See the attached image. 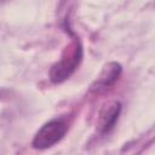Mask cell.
Masks as SVG:
<instances>
[{"label":"cell","instance_id":"cell-3","mask_svg":"<svg viewBox=\"0 0 155 155\" xmlns=\"http://www.w3.org/2000/svg\"><path fill=\"white\" fill-rule=\"evenodd\" d=\"M121 74V65L119 63H115V62H111V63H108L102 73L99 74L98 79L96 80L94 85L92 86V90H104L109 86H111L120 76Z\"/></svg>","mask_w":155,"mask_h":155},{"label":"cell","instance_id":"cell-4","mask_svg":"<svg viewBox=\"0 0 155 155\" xmlns=\"http://www.w3.org/2000/svg\"><path fill=\"white\" fill-rule=\"evenodd\" d=\"M121 110V104L119 102H114L108 105L99 117V131L102 133H108L116 124Z\"/></svg>","mask_w":155,"mask_h":155},{"label":"cell","instance_id":"cell-2","mask_svg":"<svg viewBox=\"0 0 155 155\" xmlns=\"http://www.w3.org/2000/svg\"><path fill=\"white\" fill-rule=\"evenodd\" d=\"M68 125L63 119H53L44 124L35 133L31 145L35 149L45 150L57 144L67 133Z\"/></svg>","mask_w":155,"mask_h":155},{"label":"cell","instance_id":"cell-1","mask_svg":"<svg viewBox=\"0 0 155 155\" xmlns=\"http://www.w3.org/2000/svg\"><path fill=\"white\" fill-rule=\"evenodd\" d=\"M82 59V47L78 38L73 40V42L65 47L62 58L54 63L50 70V79L51 81L58 84L63 82L78 69L79 64Z\"/></svg>","mask_w":155,"mask_h":155}]
</instances>
